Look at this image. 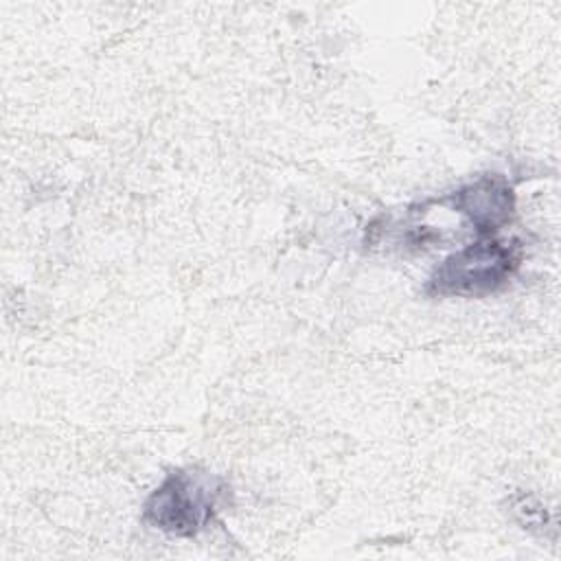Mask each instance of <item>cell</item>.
Instances as JSON below:
<instances>
[{
	"label": "cell",
	"instance_id": "cell-2",
	"mask_svg": "<svg viewBox=\"0 0 561 561\" xmlns=\"http://www.w3.org/2000/svg\"><path fill=\"white\" fill-rule=\"evenodd\" d=\"M522 261L517 243L480 239L469 243L434 267L425 294L436 298H480L502 289Z\"/></svg>",
	"mask_w": 561,
	"mask_h": 561
},
{
	"label": "cell",
	"instance_id": "cell-3",
	"mask_svg": "<svg viewBox=\"0 0 561 561\" xmlns=\"http://www.w3.org/2000/svg\"><path fill=\"white\" fill-rule=\"evenodd\" d=\"M447 202L471 221L480 237L497 232L515 213L513 186L502 175H482L451 193Z\"/></svg>",
	"mask_w": 561,
	"mask_h": 561
},
{
	"label": "cell",
	"instance_id": "cell-1",
	"mask_svg": "<svg viewBox=\"0 0 561 561\" xmlns=\"http://www.w3.org/2000/svg\"><path fill=\"white\" fill-rule=\"evenodd\" d=\"M226 493L221 478L199 469H178L151 491L142 522L173 537H195L213 522Z\"/></svg>",
	"mask_w": 561,
	"mask_h": 561
}]
</instances>
